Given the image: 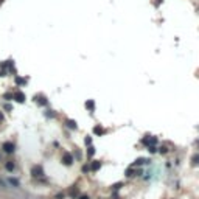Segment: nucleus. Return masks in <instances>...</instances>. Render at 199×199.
Returning <instances> with one entry per match:
<instances>
[{
  "instance_id": "0eeeda50",
  "label": "nucleus",
  "mask_w": 199,
  "mask_h": 199,
  "mask_svg": "<svg viewBox=\"0 0 199 199\" xmlns=\"http://www.w3.org/2000/svg\"><path fill=\"white\" fill-rule=\"evenodd\" d=\"M16 98H17V101H20V103L25 101V100H24V95H22V94H17V95H16Z\"/></svg>"
},
{
  "instance_id": "6e6552de",
  "label": "nucleus",
  "mask_w": 199,
  "mask_h": 199,
  "mask_svg": "<svg viewBox=\"0 0 199 199\" xmlns=\"http://www.w3.org/2000/svg\"><path fill=\"white\" fill-rule=\"evenodd\" d=\"M9 182H11L13 185H14V187H19V181H16V179H8Z\"/></svg>"
},
{
  "instance_id": "9b49d317",
  "label": "nucleus",
  "mask_w": 199,
  "mask_h": 199,
  "mask_svg": "<svg viewBox=\"0 0 199 199\" xmlns=\"http://www.w3.org/2000/svg\"><path fill=\"white\" fill-rule=\"evenodd\" d=\"M94 152H95V148H89V154L92 156V154H94Z\"/></svg>"
},
{
  "instance_id": "9d476101",
  "label": "nucleus",
  "mask_w": 199,
  "mask_h": 199,
  "mask_svg": "<svg viewBox=\"0 0 199 199\" xmlns=\"http://www.w3.org/2000/svg\"><path fill=\"white\" fill-rule=\"evenodd\" d=\"M95 132H97V134H103V129H101V128H100V126H98V128L95 129Z\"/></svg>"
},
{
  "instance_id": "f8f14e48",
  "label": "nucleus",
  "mask_w": 199,
  "mask_h": 199,
  "mask_svg": "<svg viewBox=\"0 0 199 199\" xmlns=\"http://www.w3.org/2000/svg\"><path fill=\"white\" fill-rule=\"evenodd\" d=\"M79 199H89L87 196H79Z\"/></svg>"
},
{
  "instance_id": "7ed1b4c3",
  "label": "nucleus",
  "mask_w": 199,
  "mask_h": 199,
  "mask_svg": "<svg viewBox=\"0 0 199 199\" xmlns=\"http://www.w3.org/2000/svg\"><path fill=\"white\" fill-rule=\"evenodd\" d=\"M62 163H64V165H69V167H70V165L73 163V157H72L70 154H64V157H62Z\"/></svg>"
},
{
  "instance_id": "1a4fd4ad",
  "label": "nucleus",
  "mask_w": 199,
  "mask_h": 199,
  "mask_svg": "<svg viewBox=\"0 0 199 199\" xmlns=\"http://www.w3.org/2000/svg\"><path fill=\"white\" fill-rule=\"evenodd\" d=\"M6 168H8L9 171H11L13 168H14V163H13V162H9V163H6Z\"/></svg>"
},
{
  "instance_id": "423d86ee",
  "label": "nucleus",
  "mask_w": 199,
  "mask_h": 199,
  "mask_svg": "<svg viewBox=\"0 0 199 199\" xmlns=\"http://www.w3.org/2000/svg\"><path fill=\"white\" fill-rule=\"evenodd\" d=\"M100 167H101V165H100L98 162H95V163H92V170H95V171H97V170H100Z\"/></svg>"
},
{
  "instance_id": "f03ea898",
  "label": "nucleus",
  "mask_w": 199,
  "mask_h": 199,
  "mask_svg": "<svg viewBox=\"0 0 199 199\" xmlns=\"http://www.w3.org/2000/svg\"><path fill=\"white\" fill-rule=\"evenodd\" d=\"M3 151L8 152V154L14 152V145H13L11 142H6V143H3Z\"/></svg>"
},
{
  "instance_id": "20e7f679",
  "label": "nucleus",
  "mask_w": 199,
  "mask_h": 199,
  "mask_svg": "<svg viewBox=\"0 0 199 199\" xmlns=\"http://www.w3.org/2000/svg\"><path fill=\"white\" fill-rule=\"evenodd\" d=\"M191 162H193V163H196V165H199V154H194L193 157H191Z\"/></svg>"
},
{
  "instance_id": "39448f33",
  "label": "nucleus",
  "mask_w": 199,
  "mask_h": 199,
  "mask_svg": "<svg viewBox=\"0 0 199 199\" xmlns=\"http://www.w3.org/2000/svg\"><path fill=\"white\" fill-rule=\"evenodd\" d=\"M86 107H87V109H94V107H95V103L90 100V101H87V103H86Z\"/></svg>"
},
{
  "instance_id": "f257e3e1",
  "label": "nucleus",
  "mask_w": 199,
  "mask_h": 199,
  "mask_svg": "<svg viewBox=\"0 0 199 199\" xmlns=\"http://www.w3.org/2000/svg\"><path fill=\"white\" fill-rule=\"evenodd\" d=\"M31 174L34 176V177H39V176L44 174V170H42L41 167H38V165H36V167H33V168H31Z\"/></svg>"
}]
</instances>
